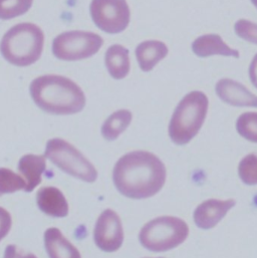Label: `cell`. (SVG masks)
Returning a JSON list of instances; mask_svg holds the SVG:
<instances>
[{"instance_id": "17", "label": "cell", "mask_w": 257, "mask_h": 258, "mask_svg": "<svg viewBox=\"0 0 257 258\" xmlns=\"http://www.w3.org/2000/svg\"><path fill=\"white\" fill-rule=\"evenodd\" d=\"M128 48L121 44L111 45L105 55V63L111 77L115 80H123L130 73L131 63Z\"/></svg>"}, {"instance_id": "3", "label": "cell", "mask_w": 257, "mask_h": 258, "mask_svg": "<svg viewBox=\"0 0 257 258\" xmlns=\"http://www.w3.org/2000/svg\"><path fill=\"white\" fill-rule=\"evenodd\" d=\"M43 45L44 34L41 28L25 22L14 25L4 34L0 42V51L9 63L28 67L40 58Z\"/></svg>"}, {"instance_id": "12", "label": "cell", "mask_w": 257, "mask_h": 258, "mask_svg": "<svg viewBox=\"0 0 257 258\" xmlns=\"http://www.w3.org/2000/svg\"><path fill=\"white\" fill-rule=\"evenodd\" d=\"M36 203L40 211L50 217L63 218L69 215V203L56 187L40 188L36 194Z\"/></svg>"}, {"instance_id": "26", "label": "cell", "mask_w": 257, "mask_h": 258, "mask_svg": "<svg viewBox=\"0 0 257 258\" xmlns=\"http://www.w3.org/2000/svg\"><path fill=\"white\" fill-rule=\"evenodd\" d=\"M249 78L251 84L257 89V53L254 55L249 67Z\"/></svg>"}, {"instance_id": "21", "label": "cell", "mask_w": 257, "mask_h": 258, "mask_svg": "<svg viewBox=\"0 0 257 258\" xmlns=\"http://www.w3.org/2000/svg\"><path fill=\"white\" fill-rule=\"evenodd\" d=\"M238 134L249 142L257 143V113H244L237 119Z\"/></svg>"}, {"instance_id": "2", "label": "cell", "mask_w": 257, "mask_h": 258, "mask_svg": "<svg viewBox=\"0 0 257 258\" xmlns=\"http://www.w3.org/2000/svg\"><path fill=\"white\" fill-rule=\"evenodd\" d=\"M34 104L43 112L52 115H74L86 106L83 90L72 80L57 75L36 78L29 87Z\"/></svg>"}, {"instance_id": "6", "label": "cell", "mask_w": 257, "mask_h": 258, "mask_svg": "<svg viewBox=\"0 0 257 258\" xmlns=\"http://www.w3.org/2000/svg\"><path fill=\"white\" fill-rule=\"evenodd\" d=\"M44 157L65 173L84 182L93 183L98 178L95 166L75 146L62 139L49 140Z\"/></svg>"}, {"instance_id": "9", "label": "cell", "mask_w": 257, "mask_h": 258, "mask_svg": "<svg viewBox=\"0 0 257 258\" xmlns=\"http://www.w3.org/2000/svg\"><path fill=\"white\" fill-rule=\"evenodd\" d=\"M94 239L96 245L105 252L119 250L124 242V230L119 215L112 209L105 210L97 220Z\"/></svg>"}, {"instance_id": "27", "label": "cell", "mask_w": 257, "mask_h": 258, "mask_svg": "<svg viewBox=\"0 0 257 258\" xmlns=\"http://www.w3.org/2000/svg\"><path fill=\"white\" fill-rule=\"evenodd\" d=\"M250 1L252 2V4L257 8V0H250Z\"/></svg>"}, {"instance_id": "13", "label": "cell", "mask_w": 257, "mask_h": 258, "mask_svg": "<svg viewBox=\"0 0 257 258\" xmlns=\"http://www.w3.org/2000/svg\"><path fill=\"white\" fill-rule=\"evenodd\" d=\"M193 52L199 57L211 55L239 57V51L227 45L218 34H205L196 38L192 43Z\"/></svg>"}, {"instance_id": "28", "label": "cell", "mask_w": 257, "mask_h": 258, "mask_svg": "<svg viewBox=\"0 0 257 258\" xmlns=\"http://www.w3.org/2000/svg\"><path fill=\"white\" fill-rule=\"evenodd\" d=\"M159 258H163V257H159Z\"/></svg>"}, {"instance_id": "15", "label": "cell", "mask_w": 257, "mask_h": 258, "mask_svg": "<svg viewBox=\"0 0 257 258\" xmlns=\"http://www.w3.org/2000/svg\"><path fill=\"white\" fill-rule=\"evenodd\" d=\"M169 52L167 45L159 40H146L141 42L136 48V57L140 69L151 72L156 64L164 59Z\"/></svg>"}, {"instance_id": "22", "label": "cell", "mask_w": 257, "mask_h": 258, "mask_svg": "<svg viewBox=\"0 0 257 258\" xmlns=\"http://www.w3.org/2000/svg\"><path fill=\"white\" fill-rule=\"evenodd\" d=\"M238 175L244 184L248 186L257 185L256 154H249L240 161Z\"/></svg>"}, {"instance_id": "16", "label": "cell", "mask_w": 257, "mask_h": 258, "mask_svg": "<svg viewBox=\"0 0 257 258\" xmlns=\"http://www.w3.org/2000/svg\"><path fill=\"white\" fill-rule=\"evenodd\" d=\"M44 246L49 258H82L80 251L55 227L44 232Z\"/></svg>"}, {"instance_id": "7", "label": "cell", "mask_w": 257, "mask_h": 258, "mask_svg": "<svg viewBox=\"0 0 257 258\" xmlns=\"http://www.w3.org/2000/svg\"><path fill=\"white\" fill-rule=\"evenodd\" d=\"M104 39L97 33L82 30L66 31L52 42V52L60 60L76 61L95 55L103 46Z\"/></svg>"}, {"instance_id": "8", "label": "cell", "mask_w": 257, "mask_h": 258, "mask_svg": "<svg viewBox=\"0 0 257 258\" xmlns=\"http://www.w3.org/2000/svg\"><path fill=\"white\" fill-rule=\"evenodd\" d=\"M90 11L97 27L110 34L123 32L130 23L131 11L126 0H92Z\"/></svg>"}, {"instance_id": "25", "label": "cell", "mask_w": 257, "mask_h": 258, "mask_svg": "<svg viewBox=\"0 0 257 258\" xmlns=\"http://www.w3.org/2000/svg\"><path fill=\"white\" fill-rule=\"evenodd\" d=\"M3 258H37L34 254H31V253H28V254H21L17 247L15 245H8L6 248H5V251H4V257Z\"/></svg>"}, {"instance_id": "1", "label": "cell", "mask_w": 257, "mask_h": 258, "mask_svg": "<svg viewBox=\"0 0 257 258\" xmlns=\"http://www.w3.org/2000/svg\"><path fill=\"white\" fill-rule=\"evenodd\" d=\"M113 180L117 190L131 199H146L156 195L166 182V168L154 154L134 151L116 163Z\"/></svg>"}, {"instance_id": "19", "label": "cell", "mask_w": 257, "mask_h": 258, "mask_svg": "<svg viewBox=\"0 0 257 258\" xmlns=\"http://www.w3.org/2000/svg\"><path fill=\"white\" fill-rule=\"evenodd\" d=\"M26 184L22 177L7 168H0V196L25 190Z\"/></svg>"}, {"instance_id": "11", "label": "cell", "mask_w": 257, "mask_h": 258, "mask_svg": "<svg viewBox=\"0 0 257 258\" xmlns=\"http://www.w3.org/2000/svg\"><path fill=\"white\" fill-rule=\"evenodd\" d=\"M215 91L218 98L230 106L257 108V96L238 82L222 79L216 84Z\"/></svg>"}, {"instance_id": "24", "label": "cell", "mask_w": 257, "mask_h": 258, "mask_svg": "<svg viewBox=\"0 0 257 258\" xmlns=\"http://www.w3.org/2000/svg\"><path fill=\"white\" fill-rule=\"evenodd\" d=\"M12 225L11 215L7 210L0 207V241L8 234Z\"/></svg>"}, {"instance_id": "20", "label": "cell", "mask_w": 257, "mask_h": 258, "mask_svg": "<svg viewBox=\"0 0 257 258\" xmlns=\"http://www.w3.org/2000/svg\"><path fill=\"white\" fill-rule=\"evenodd\" d=\"M33 0H0V19L8 20L26 13Z\"/></svg>"}, {"instance_id": "4", "label": "cell", "mask_w": 257, "mask_h": 258, "mask_svg": "<svg viewBox=\"0 0 257 258\" xmlns=\"http://www.w3.org/2000/svg\"><path fill=\"white\" fill-rule=\"evenodd\" d=\"M209 100L200 91L187 94L175 109L169 125V136L176 145L192 141L202 128L207 116Z\"/></svg>"}, {"instance_id": "10", "label": "cell", "mask_w": 257, "mask_h": 258, "mask_svg": "<svg viewBox=\"0 0 257 258\" xmlns=\"http://www.w3.org/2000/svg\"><path fill=\"white\" fill-rule=\"evenodd\" d=\"M233 199H209L202 202L194 211L193 218L198 228L209 230L214 228L235 206Z\"/></svg>"}, {"instance_id": "5", "label": "cell", "mask_w": 257, "mask_h": 258, "mask_svg": "<svg viewBox=\"0 0 257 258\" xmlns=\"http://www.w3.org/2000/svg\"><path fill=\"white\" fill-rule=\"evenodd\" d=\"M189 235L187 223L174 216H161L148 222L140 231L139 241L153 252H165L178 247Z\"/></svg>"}, {"instance_id": "23", "label": "cell", "mask_w": 257, "mask_h": 258, "mask_svg": "<svg viewBox=\"0 0 257 258\" xmlns=\"http://www.w3.org/2000/svg\"><path fill=\"white\" fill-rule=\"evenodd\" d=\"M234 30L243 40L257 44V23L247 19H239L234 25Z\"/></svg>"}, {"instance_id": "14", "label": "cell", "mask_w": 257, "mask_h": 258, "mask_svg": "<svg viewBox=\"0 0 257 258\" xmlns=\"http://www.w3.org/2000/svg\"><path fill=\"white\" fill-rule=\"evenodd\" d=\"M46 168L44 156L39 155H24L18 163V171L25 181V192L33 191L40 183L41 176Z\"/></svg>"}, {"instance_id": "18", "label": "cell", "mask_w": 257, "mask_h": 258, "mask_svg": "<svg viewBox=\"0 0 257 258\" xmlns=\"http://www.w3.org/2000/svg\"><path fill=\"white\" fill-rule=\"evenodd\" d=\"M133 115L128 110H119L113 113L103 124L102 135L107 141L117 140L132 122Z\"/></svg>"}]
</instances>
